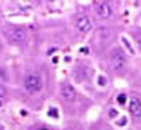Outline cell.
<instances>
[{
	"instance_id": "cell-1",
	"label": "cell",
	"mask_w": 141,
	"mask_h": 130,
	"mask_svg": "<svg viewBox=\"0 0 141 130\" xmlns=\"http://www.w3.org/2000/svg\"><path fill=\"white\" fill-rule=\"evenodd\" d=\"M110 64L114 71L121 72L126 68V57L119 49H114L110 53Z\"/></svg>"
},
{
	"instance_id": "cell-2",
	"label": "cell",
	"mask_w": 141,
	"mask_h": 130,
	"mask_svg": "<svg viewBox=\"0 0 141 130\" xmlns=\"http://www.w3.org/2000/svg\"><path fill=\"white\" fill-rule=\"evenodd\" d=\"M24 88H26V91L30 94L39 92L42 88V80L39 79V76H37V75H29L24 79Z\"/></svg>"
},
{
	"instance_id": "cell-3",
	"label": "cell",
	"mask_w": 141,
	"mask_h": 130,
	"mask_svg": "<svg viewBox=\"0 0 141 130\" xmlns=\"http://www.w3.org/2000/svg\"><path fill=\"white\" fill-rule=\"evenodd\" d=\"M75 26H76V29L79 30L80 33H83V34H87V33L92 29L91 19H90L87 15H84V14H83V15H79V16H77Z\"/></svg>"
},
{
	"instance_id": "cell-4",
	"label": "cell",
	"mask_w": 141,
	"mask_h": 130,
	"mask_svg": "<svg viewBox=\"0 0 141 130\" xmlns=\"http://www.w3.org/2000/svg\"><path fill=\"white\" fill-rule=\"evenodd\" d=\"M95 12H96V15L99 18L107 19V18L111 16L113 10L109 3H106V1H98V3H95Z\"/></svg>"
},
{
	"instance_id": "cell-5",
	"label": "cell",
	"mask_w": 141,
	"mask_h": 130,
	"mask_svg": "<svg viewBox=\"0 0 141 130\" xmlns=\"http://www.w3.org/2000/svg\"><path fill=\"white\" fill-rule=\"evenodd\" d=\"M10 41L14 43H23L27 39V33L23 29H14L10 33Z\"/></svg>"
},
{
	"instance_id": "cell-6",
	"label": "cell",
	"mask_w": 141,
	"mask_h": 130,
	"mask_svg": "<svg viewBox=\"0 0 141 130\" xmlns=\"http://www.w3.org/2000/svg\"><path fill=\"white\" fill-rule=\"evenodd\" d=\"M129 110L130 113H132L133 117H136V118H138V117H141V99L140 98H132L129 102Z\"/></svg>"
},
{
	"instance_id": "cell-7",
	"label": "cell",
	"mask_w": 141,
	"mask_h": 130,
	"mask_svg": "<svg viewBox=\"0 0 141 130\" xmlns=\"http://www.w3.org/2000/svg\"><path fill=\"white\" fill-rule=\"evenodd\" d=\"M61 96L67 102H73L76 99V91L72 85H64L61 88Z\"/></svg>"
},
{
	"instance_id": "cell-8",
	"label": "cell",
	"mask_w": 141,
	"mask_h": 130,
	"mask_svg": "<svg viewBox=\"0 0 141 130\" xmlns=\"http://www.w3.org/2000/svg\"><path fill=\"white\" fill-rule=\"evenodd\" d=\"M126 102V95L125 94H121V95H118V103L119 104H123Z\"/></svg>"
},
{
	"instance_id": "cell-9",
	"label": "cell",
	"mask_w": 141,
	"mask_h": 130,
	"mask_svg": "<svg viewBox=\"0 0 141 130\" xmlns=\"http://www.w3.org/2000/svg\"><path fill=\"white\" fill-rule=\"evenodd\" d=\"M49 115H50V117H56V118H57V117H59L57 108H50V110H49Z\"/></svg>"
},
{
	"instance_id": "cell-10",
	"label": "cell",
	"mask_w": 141,
	"mask_h": 130,
	"mask_svg": "<svg viewBox=\"0 0 141 130\" xmlns=\"http://www.w3.org/2000/svg\"><path fill=\"white\" fill-rule=\"evenodd\" d=\"M98 84H99V85H106V79H105V76H99V79H98Z\"/></svg>"
},
{
	"instance_id": "cell-11",
	"label": "cell",
	"mask_w": 141,
	"mask_h": 130,
	"mask_svg": "<svg viewBox=\"0 0 141 130\" xmlns=\"http://www.w3.org/2000/svg\"><path fill=\"white\" fill-rule=\"evenodd\" d=\"M117 110H115V108H111V110H110V113H109V115L110 117H117Z\"/></svg>"
},
{
	"instance_id": "cell-12",
	"label": "cell",
	"mask_w": 141,
	"mask_h": 130,
	"mask_svg": "<svg viewBox=\"0 0 141 130\" xmlns=\"http://www.w3.org/2000/svg\"><path fill=\"white\" fill-rule=\"evenodd\" d=\"M117 125H118V126H123V125H126V118H122V121L117 122Z\"/></svg>"
},
{
	"instance_id": "cell-13",
	"label": "cell",
	"mask_w": 141,
	"mask_h": 130,
	"mask_svg": "<svg viewBox=\"0 0 141 130\" xmlns=\"http://www.w3.org/2000/svg\"><path fill=\"white\" fill-rule=\"evenodd\" d=\"M39 130H50V129H46V127H44V129H39Z\"/></svg>"
},
{
	"instance_id": "cell-14",
	"label": "cell",
	"mask_w": 141,
	"mask_h": 130,
	"mask_svg": "<svg viewBox=\"0 0 141 130\" xmlns=\"http://www.w3.org/2000/svg\"><path fill=\"white\" fill-rule=\"evenodd\" d=\"M0 47H1V42H0Z\"/></svg>"
}]
</instances>
